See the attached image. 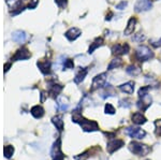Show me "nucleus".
<instances>
[{
    "mask_svg": "<svg viewBox=\"0 0 161 160\" xmlns=\"http://www.w3.org/2000/svg\"><path fill=\"white\" fill-rule=\"evenodd\" d=\"M80 30L79 29V28H71L70 30H68V31L66 32V37L69 39L70 41H74L75 39H77L80 36Z\"/></svg>",
    "mask_w": 161,
    "mask_h": 160,
    "instance_id": "9b49d317",
    "label": "nucleus"
},
{
    "mask_svg": "<svg viewBox=\"0 0 161 160\" xmlns=\"http://www.w3.org/2000/svg\"><path fill=\"white\" fill-rule=\"evenodd\" d=\"M150 42H152V45L154 46V47H159V46H161V39H159L158 41L152 40Z\"/></svg>",
    "mask_w": 161,
    "mask_h": 160,
    "instance_id": "7c9ffc66",
    "label": "nucleus"
},
{
    "mask_svg": "<svg viewBox=\"0 0 161 160\" xmlns=\"http://www.w3.org/2000/svg\"><path fill=\"white\" fill-rule=\"evenodd\" d=\"M125 145V142L123 140H118V139H111L110 142L108 143L106 149L110 154H113L114 152L118 151L120 147H123Z\"/></svg>",
    "mask_w": 161,
    "mask_h": 160,
    "instance_id": "423d86ee",
    "label": "nucleus"
},
{
    "mask_svg": "<svg viewBox=\"0 0 161 160\" xmlns=\"http://www.w3.org/2000/svg\"><path fill=\"white\" fill-rule=\"evenodd\" d=\"M104 111H105L106 114H114V113H115V108H114L112 104H110V103H106Z\"/></svg>",
    "mask_w": 161,
    "mask_h": 160,
    "instance_id": "393cba45",
    "label": "nucleus"
},
{
    "mask_svg": "<svg viewBox=\"0 0 161 160\" xmlns=\"http://www.w3.org/2000/svg\"><path fill=\"white\" fill-rule=\"evenodd\" d=\"M136 17H131L130 19H129L128 24H127V27L126 29H125L124 33L126 36H130L133 33L134 31V28H136Z\"/></svg>",
    "mask_w": 161,
    "mask_h": 160,
    "instance_id": "1a4fd4ad",
    "label": "nucleus"
},
{
    "mask_svg": "<svg viewBox=\"0 0 161 160\" xmlns=\"http://www.w3.org/2000/svg\"><path fill=\"white\" fill-rule=\"evenodd\" d=\"M126 133L132 139H137L141 140L146 135V132L140 127H128L126 129Z\"/></svg>",
    "mask_w": 161,
    "mask_h": 160,
    "instance_id": "20e7f679",
    "label": "nucleus"
},
{
    "mask_svg": "<svg viewBox=\"0 0 161 160\" xmlns=\"http://www.w3.org/2000/svg\"><path fill=\"white\" fill-rule=\"evenodd\" d=\"M102 44H103V38H101V37L97 38V39H96V40L92 43V44H90L89 50H88V53H89V54L93 53V51H96L98 47H100V46L102 45Z\"/></svg>",
    "mask_w": 161,
    "mask_h": 160,
    "instance_id": "4468645a",
    "label": "nucleus"
},
{
    "mask_svg": "<svg viewBox=\"0 0 161 160\" xmlns=\"http://www.w3.org/2000/svg\"><path fill=\"white\" fill-rule=\"evenodd\" d=\"M14 153V148L12 147V146H6L4 147V155H6L7 158H10L11 157V155Z\"/></svg>",
    "mask_w": 161,
    "mask_h": 160,
    "instance_id": "a878e982",
    "label": "nucleus"
},
{
    "mask_svg": "<svg viewBox=\"0 0 161 160\" xmlns=\"http://www.w3.org/2000/svg\"><path fill=\"white\" fill-rule=\"evenodd\" d=\"M136 57L140 61H146L154 57V52L145 45H140L136 50Z\"/></svg>",
    "mask_w": 161,
    "mask_h": 160,
    "instance_id": "f03ea898",
    "label": "nucleus"
},
{
    "mask_svg": "<svg viewBox=\"0 0 161 160\" xmlns=\"http://www.w3.org/2000/svg\"><path fill=\"white\" fill-rule=\"evenodd\" d=\"M153 1H157V0H153Z\"/></svg>",
    "mask_w": 161,
    "mask_h": 160,
    "instance_id": "2f4dec72",
    "label": "nucleus"
},
{
    "mask_svg": "<svg viewBox=\"0 0 161 160\" xmlns=\"http://www.w3.org/2000/svg\"><path fill=\"white\" fill-rule=\"evenodd\" d=\"M14 39L16 41H19V42H22V41H24V39H25V33L24 32H16L15 33V36H14Z\"/></svg>",
    "mask_w": 161,
    "mask_h": 160,
    "instance_id": "bb28decb",
    "label": "nucleus"
},
{
    "mask_svg": "<svg viewBox=\"0 0 161 160\" xmlns=\"http://www.w3.org/2000/svg\"><path fill=\"white\" fill-rule=\"evenodd\" d=\"M61 89H62V86H60V85H53L50 90V92H51V95H53V96H57V95L61 91Z\"/></svg>",
    "mask_w": 161,
    "mask_h": 160,
    "instance_id": "412c9836",
    "label": "nucleus"
},
{
    "mask_svg": "<svg viewBox=\"0 0 161 160\" xmlns=\"http://www.w3.org/2000/svg\"><path fill=\"white\" fill-rule=\"evenodd\" d=\"M38 66L44 74L50 73V63H48V61H41V63H38Z\"/></svg>",
    "mask_w": 161,
    "mask_h": 160,
    "instance_id": "a211bd4d",
    "label": "nucleus"
},
{
    "mask_svg": "<svg viewBox=\"0 0 161 160\" xmlns=\"http://www.w3.org/2000/svg\"><path fill=\"white\" fill-rule=\"evenodd\" d=\"M152 0H136L134 9L136 12H145L152 9Z\"/></svg>",
    "mask_w": 161,
    "mask_h": 160,
    "instance_id": "0eeeda50",
    "label": "nucleus"
},
{
    "mask_svg": "<svg viewBox=\"0 0 161 160\" xmlns=\"http://www.w3.org/2000/svg\"><path fill=\"white\" fill-rule=\"evenodd\" d=\"M129 102V100H125V99H123V100H120V101H119V104H120V107H125V108H129L130 107V103H128Z\"/></svg>",
    "mask_w": 161,
    "mask_h": 160,
    "instance_id": "cd10ccee",
    "label": "nucleus"
},
{
    "mask_svg": "<svg viewBox=\"0 0 161 160\" xmlns=\"http://www.w3.org/2000/svg\"><path fill=\"white\" fill-rule=\"evenodd\" d=\"M119 89L123 92H125V94L132 95L134 91V83L133 82H128V83H126V84H123L119 86Z\"/></svg>",
    "mask_w": 161,
    "mask_h": 160,
    "instance_id": "f8f14e48",
    "label": "nucleus"
},
{
    "mask_svg": "<svg viewBox=\"0 0 161 160\" xmlns=\"http://www.w3.org/2000/svg\"><path fill=\"white\" fill-rule=\"evenodd\" d=\"M146 117L141 112H136L132 115V123L136 124V125H143V124L146 123Z\"/></svg>",
    "mask_w": 161,
    "mask_h": 160,
    "instance_id": "9d476101",
    "label": "nucleus"
},
{
    "mask_svg": "<svg viewBox=\"0 0 161 160\" xmlns=\"http://www.w3.org/2000/svg\"><path fill=\"white\" fill-rule=\"evenodd\" d=\"M130 51V46L128 43H124V44H114L112 46V53L114 55H125L128 54Z\"/></svg>",
    "mask_w": 161,
    "mask_h": 160,
    "instance_id": "6e6552de",
    "label": "nucleus"
},
{
    "mask_svg": "<svg viewBox=\"0 0 161 160\" xmlns=\"http://www.w3.org/2000/svg\"><path fill=\"white\" fill-rule=\"evenodd\" d=\"M87 68H80L79 71H77V73H76V75H75L74 77V82L75 83H80V82L83 81V80L85 79V76L87 75Z\"/></svg>",
    "mask_w": 161,
    "mask_h": 160,
    "instance_id": "ddd939ff",
    "label": "nucleus"
},
{
    "mask_svg": "<svg viewBox=\"0 0 161 160\" xmlns=\"http://www.w3.org/2000/svg\"><path fill=\"white\" fill-rule=\"evenodd\" d=\"M144 40H145V35L142 32L136 33V35H134V37H133V41H136V42H143Z\"/></svg>",
    "mask_w": 161,
    "mask_h": 160,
    "instance_id": "b1692460",
    "label": "nucleus"
},
{
    "mask_svg": "<svg viewBox=\"0 0 161 160\" xmlns=\"http://www.w3.org/2000/svg\"><path fill=\"white\" fill-rule=\"evenodd\" d=\"M56 1V3L58 4L60 8H64V7H66V4H67V0H55Z\"/></svg>",
    "mask_w": 161,
    "mask_h": 160,
    "instance_id": "c756f323",
    "label": "nucleus"
},
{
    "mask_svg": "<svg viewBox=\"0 0 161 160\" xmlns=\"http://www.w3.org/2000/svg\"><path fill=\"white\" fill-rule=\"evenodd\" d=\"M73 122L75 123H79L80 125V127L84 131L86 132H92V131H97L99 130V125L95 122V120H89L86 119V118L82 117L80 114H79L77 112L74 113L73 116Z\"/></svg>",
    "mask_w": 161,
    "mask_h": 160,
    "instance_id": "f257e3e1",
    "label": "nucleus"
},
{
    "mask_svg": "<svg viewBox=\"0 0 161 160\" xmlns=\"http://www.w3.org/2000/svg\"><path fill=\"white\" fill-rule=\"evenodd\" d=\"M126 71H127V73L130 74V75L136 76V75H139V74L141 73V68L136 66V64H131V66H129L128 68H127Z\"/></svg>",
    "mask_w": 161,
    "mask_h": 160,
    "instance_id": "dca6fc26",
    "label": "nucleus"
},
{
    "mask_svg": "<svg viewBox=\"0 0 161 160\" xmlns=\"http://www.w3.org/2000/svg\"><path fill=\"white\" fill-rule=\"evenodd\" d=\"M53 123H54V125L56 126V128L58 129L59 131H61L62 129H64V122H62L60 116H56V117H54L53 118Z\"/></svg>",
    "mask_w": 161,
    "mask_h": 160,
    "instance_id": "aec40b11",
    "label": "nucleus"
},
{
    "mask_svg": "<svg viewBox=\"0 0 161 160\" xmlns=\"http://www.w3.org/2000/svg\"><path fill=\"white\" fill-rule=\"evenodd\" d=\"M150 87L149 86H145V87H142L141 89L139 90V98H142V97H145L148 95V91H149Z\"/></svg>",
    "mask_w": 161,
    "mask_h": 160,
    "instance_id": "4be33fe9",
    "label": "nucleus"
},
{
    "mask_svg": "<svg viewBox=\"0 0 161 160\" xmlns=\"http://www.w3.org/2000/svg\"><path fill=\"white\" fill-rule=\"evenodd\" d=\"M126 7H127V1H121L120 3L116 4V9L118 10H124Z\"/></svg>",
    "mask_w": 161,
    "mask_h": 160,
    "instance_id": "c85d7f7f",
    "label": "nucleus"
},
{
    "mask_svg": "<svg viewBox=\"0 0 161 160\" xmlns=\"http://www.w3.org/2000/svg\"><path fill=\"white\" fill-rule=\"evenodd\" d=\"M129 149H130L134 155H137V156H146V155L152 151V148H150L148 145L139 143V142H132V143H130Z\"/></svg>",
    "mask_w": 161,
    "mask_h": 160,
    "instance_id": "7ed1b4c3",
    "label": "nucleus"
},
{
    "mask_svg": "<svg viewBox=\"0 0 161 160\" xmlns=\"http://www.w3.org/2000/svg\"><path fill=\"white\" fill-rule=\"evenodd\" d=\"M123 63H124V61L121 58H114L110 63V64H108V70H113V69L119 68V67L123 66Z\"/></svg>",
    "mask_w": 161,
    "mask_h": 160,
    "instance_id": "2eb2a0df",
    "label": "nucleus"
},
{
    "mask_svg": "<svg viewBox=\"0 0 161 160\" xmlns=\"http://www.w3.org/2000/svg\"><path fill=\"white\" fill-rule=\"evenodd\" d=\"M30 57V54L28 53V51L26 48H23V50H19L17 52L16 56L14 57V59H26V58H29Z\"/></svg>",
    "mask_w": 161,
    "mask_h": 160,
    "instance_id": "6ab92c4d",
    "label": "nucleus"
},
{
    "mask_svg": "<svg viewBox=\"0 0 161 160\" xmlns=\"http://www.w3.org/2000/svg\"><path fill=\"white\" fill-rule=\"evenodd\" d=\"M31 114L35 116L36 118H41L44 115V110L39 105H36L31 109Z\"/></svg>",
    "mask_w": 161,
    "mask_h": 160,
    "instance_id": "f3484780",
    "label": "nucleus"
},
{
    "mask_svg": "<svg viewBox=\"0 0 161 160\" xmlns=\"http://www.w3.org/2000/svg\"><path fill=\"white\" fill-rule=\"evenodd\" d=\"M155 127H156V130H155V133L156 135H161V119H158L155 122Z\"/></svg>",
    "mask_w": 161,
    "mask_h": 160,
    "instance_id": "5701e85b",
    "label": "nucleus"
},
{
    "mask_svg": "<svg viewBox=\"0 0 161 160\" xmlns=\"http://www.w3.org/2000/svg\"><path fill=\"white\" fill-rule=\"evenodd\" d=\"M105 81H106V73H101L96 77H93L92 84V91L102 88L105 84Z\"/></svg>",
    "mask_w": 161,
    "mask_h": 160,
    "instance_id": "39448f33",
    "label": "nucleus"
}]
</instances>
